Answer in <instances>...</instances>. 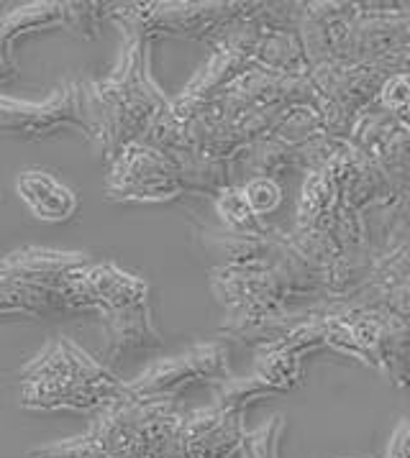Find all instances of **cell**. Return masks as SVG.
<instances>
[{
    "mask_svg": "<svg viewBox=\"0 0 410 458\" xmlns=\"http://www.w3.org/2000/svg\"><path fill=\"white\" fill-rule=\"evenodd\" d=\"M242 192L249 210L257 218L275 213L282 205V187L278 184V180H269V177H252L246 187H242Z\"/></svg>",
    "mask_w": 410,
    "mask_h": 458,
    "instance_id": "obj_16",
    "label": "cell"
},
{
    "mask_svg": "<svg viewBox=\"0 0 410 458\" xmlns=\"http://www.w3.org/2000/svg\"><path fill=\"white\" fill-rule=\"evenodd\" d=\"M377 95H380V103L385 106V110H390L392 118L406 121V115H408V72L388 77Z\"/></svg>",
    "mask_w": 410,
    "mask_h": 458,
    "instance_id": "obj_18",
    "label": "cell"
},
{
    "mask_svg": "<svg viewBox=\"0 0 410 458\" xmlns=\"http://www.w3.org/2000/svg\"><path fill=\"white\" fill-rule=\"evenodd\" d=\"M285 430V418L272 415L254 430H243L239 454L242 458H280V438Z\"/></svg>",
    "mask_w": 410,
    "mask_h": 458,
    "instance_id": "obj_14",
    "label": "cell"
},
{
    "mask_svg": "<svg viewBox=\"0 0 410 458\" xmlns=\"http://www.w3.org/2000/svg\"><path fill=\"white\" fill-rule=\"evenodd\" d=\"M103 323V356L115 359L131 349H157L162 346V335L151 318L149 300L100 310Z\"/></svg>",
    "mask_w": 410,
    "mask_h": 458,
    "instance_id": "obj_10",
    "label": "cell"
},
{
    "mask_svg": "<svg viewBox=\"0 0 410 458\" xmlns=\"http://www.w3.org/2000/svg\"><path fill=\"white\" fill-rule=\"evenodd\" d=\"M19 377L21 407L26 410H93L124 394V382L70 335H55Z\"/></svg>",
    "mask_w": 410,
    "mask_h": 458,
    "instance_id": "obj_2",
    "label": "cell"
},
{
    "mask_svg": "<svg viewBox=\"0 0 410 458\" xmlns=\"http://www.w3.org/2000/svg\"><path fill=\"white\" fill-rule=\"evenodd\" d=\"M49 305H44L37 294L26 293L16 282L0 276V315H29V318H38L47 315Z\"/></svg>",
    "mask_w": 410,
    "mask_h": 458,
    "instance_id": "obj_15",
    "label": "cell"
},
{
    "mask_svg": "<svg viewBox=\"0 0 410 458\" xmlns=\"http://www.w3.org/2000/svg\"><path fill=\"white\" fill-rule=\"evenodd\" d=\"M231 377L224 341L198 344L180 356H169L147 367L124 385V394L136 403H172L187 386L201 382H226Z\"/></svg>",
    "mask_w": 410,
    "mask_h": 458,
    "instance_id": "obj_5",
    "label": "cell"
},
{
    "mask_svg": "<svg viewBox=\"0 0 410 458\" xmlns=\"http://www.w3.org/2000/svg\"><path fill=\"white\" fill-rule=\"evenodd\" d=\"M106 8L103 3H62V26L82 38L98 37V23Z\"/></svg>",
    "mask_w": 410,
    "mask_h": 458,
    "instance_id": "obj_17",
    "label": "cell"
},
{
    "mask_svg": "<svg viewBox=\"0 0 410 458\" xmlns=\"http://www.w3.org/2000/svg\"><path fill=\"white\" fill-rule=\"evenodd\" d=\"M303 382V351L290 346H264L260 349L254 371L249 377H228L213 394L216 407L242 410L264 394L290 392Z\"/></svg>",
    "mask_w": 410,
    "mask_h": 458,
    "instance_id": "obj_8",
    "label": "cell"
},
{
    "mask_svg": "<svg viewBox=\"0 0 410 458\" xmlns=\"http://www.w3.org/2000/svg\"><path fill=\"white\" fill-rule=\"evenodd\" d=\"M243 436L242 410H226L210 404L195 410L180 422V438L185 458H231L239 454Z\"/></svg>",
    "mask_w": 410,
    "mask_h": 458,
    "instance_id": "obj_9",
    "label": "cell"
},
{
    "mask_svg": "<svg viewBox=\"0 0 410 458\" xmlns=\"http://www.w3.org/2000/svg\"><path fill=\"white\" fill-rule=\"evenodd\" d=\"M62 26V3H31L11 11L0 21V85L16 77V59H13V41L29 31Z\"/></svg>",
    "mask_w": 410,
    "mask_h": 458,
    "instance_id": "obj_12",
    "label": "cell"
},
{
    "mask_svg": "<svg viewBox=\"0 0 410 458\" xmlns=\"http://www.w3.org/2000/svg\"><path fill=\"white\" fill-rule=\"evenodd\" d=\"M77 129L90 139L82 90L77 80H67L56 88L47 103H23L0 95V133H13L23 139H47L59 131Z\"/></svg>",
    "mask_w": 410,
    "mask_h": 458,
    "instance_id": "obj_7",
    "label": "cell"
},
{
    "mask_svg": "<svg viewBox=\"0 0 410 458\" xmlns=\"http://www.w3.org/2000/svg\"><path fill=\"white\" fill-rule=\"evenodd\" d=\"M180 420L169 403H136L121 394L100 407L85 436L37 448L29 458H151Z\"/></svg>",
    "mask_w": 410,
    "mask_h": 458,
    "instance_id": "obj_3",
    "label": "cell"
},
{
    "mask_svg": "<svg viewBox=\"0 0 410 458\" xmlns=\"http://www.w3.org/2000/svg\"><path fill=\"white\" fill-rule=\"evenodd\" d=\"M385 458H408V420H400L392 430Z\"/></svg>",
    "mask_w": 410,
    "mask_h": 458,
    "instance_id": "obj_19",
    "label": "cell"
},
{
    "mask_svg": "<svg viewBox=\"0 0 410 458\" xmlns=\"http://www.w3.org/2000/svg\"><path fill=\"white\" fill-rule=\"evenodd\" d=\"M111 16L126 31L151 38L154 34L167 37H192L218 41L226 31L246 13V3H133L115 5Z\"/></svg>",
    "mask_w": 410,
    "mask_h": 458,
    "instance_id": "obj_4",
    "label": "cell"
},
{
    "mask_svg": "<svg viewBox=\"0 0 410 458\" xmlns=\"http://www.w3.org/2000/svg\"><path fill=\"white\" fill-rule=\"evenodd\" d=\"M216 213L224 220L228 231H239V233H267V228L261 225V220L249 210L246 198H243L242 187H224L216 198Z\"/></svg>",
    "mask_w": 410,
    "mask_h": 458,
    "instance_id": "obj_13",
    "label": "cell"
},
{
    "mask_svg": "<svg viewBox=\"0 0 410 458\" xmlns=\"http://www.w3.org/2000/svg\"><path fill=\"white\" fill-rule=\"evenodd\" d=\"M21 202L44 223H64L75 216L77 195L44 169H26L16 180Z\"/></svg>",
    "mask_w": 410,
    "mask_h": 458,
    "instance_id": "obj_11",
    "label": "cell"
},
{
    "mask_svg": "<svg viewBox=\"0 0 410 458\" xmlns=\"http://www.w3.org/2000/svg\"><path fill=\"white\" fill-rule=\"evenodd\" d=\"M80 90L88 141L106 159H115L121 148L149 133L169 106L149 74V38L133 31H126V47L113 74L80 82Z\"/></svg>",
    "mask_w": 410,
    "mask_h": 458,
    "instance_id": "obj_1",
    "label": "cell"
},
{
    "mask_svg": "<svg viewBox=\"0 0 410 458\" xmlns=\"http://www.w3.org/2000/svg\"><path fill=\"white\" fill-rule=\"evenodd\" d=\"M183 172L165 151L133 141L118 151L108 177V200L165 202L185 195Z\"/></svg>",
    "mask_w": 410,
    "mask_h": 458,
    "instance_id": "obj_6",
    "label": "cell"
}]
</instances>
